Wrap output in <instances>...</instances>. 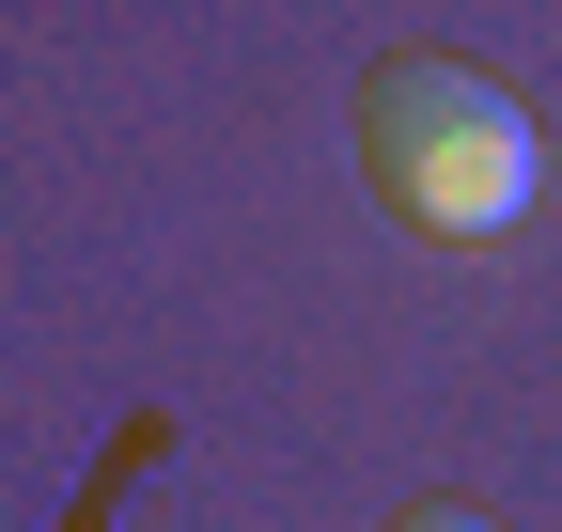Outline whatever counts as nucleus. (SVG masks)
I'll use <instances>...</instances> for the list:
<instances>
[{
  "mask_svg": "<svg viewBox=\"0 0 562 532\" xmlns=\"http://www.w3.org/2000/svg\"><path fill=\"white\" fill-rule=\"evenodd\" d=\"M391 532H501V517H469V501H406Z\"/></svg>",
  "mask_w": 562,
  "mask_h": 532,
  "instance_id": "obj_2",
  "label": "nucleus"
},
{
  "mask_svg": "<svg viewBox=\"0 0 562 532\" xmlns=\"http://www.w3.org/2000/svg\"><path fill=\"white\" fill-rule=\"evenodd\" d=\"M360 173H375V204L406 235H438V251H484V235H516L531 220V110L484 79L469 47H391L375 79H360Z\"/></svg>",
  "mask_w": 562,
  "mask_h": 532,
  "instance_id": "obj_1",
  "label": "nucleus"
}]
</instances>
